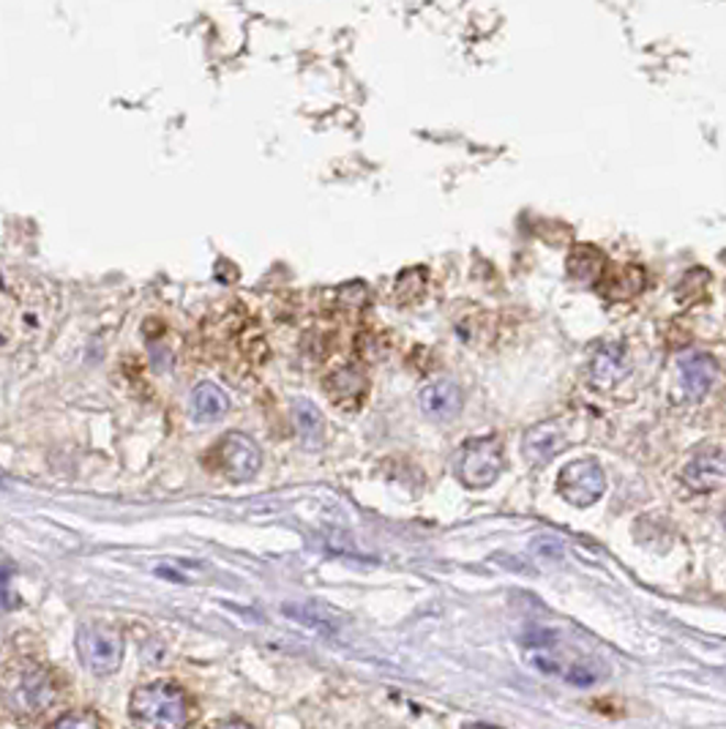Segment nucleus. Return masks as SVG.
<instances>
[{"instance_id":"obj_7","label":"nucleus","mask_w":726,"mask_h":729,"mask_svg":"<svg viewBox=\"0 0 726 729\" xmlns=\"http://www.w3.org/2000/svg\"><path fill=\"white\" fill-rule=\"evenodd\" d=\"M558 489L571 506L587 508L604 495L606 478L604 471L598 467V462L593 460H576L571 465H565L558 476Z\"/></svg>"},{"instance_id":"obj_9","label":"nucleus","mask_w":726,"mask_h":729,"mask_svg":"<svg viewBox=\"0 0 726 729\" xmlns=\"http://www.w3.org/2000/svg\"><path fill=\"white\" fill-rule=\"evenodd\" d=\"M322 391L339 410H359L369 394V380L359 366H342L326 377Z\"/></svg>"},{"instance_id":"obj_13","label":"nucleus","mask_w":726,"mask_h":729,"mask_svg":"<svg viewBox=\"0 0 726 729\" xmlns=\"http://www.w3.org/2000/svg\"><path fill=\"white\" fill-rule=\"evenodd\" d=\"M563 449V432L558 423H538L525 434V456L532 465H547Z\"/></svg>"},{"instance_id":"obj_11","label":"nucleus","mask_w":726,"mask_h":729,"mask_svg":"<svg viewBox=\"0 0 726 729\" xmlns=\"http://www.w3.org/2000/svg\"><path fill=\"white\" fill-rule=\"evenodd\" d=\"M418 402H421V410L427 412V416L448 421V418H453L459 410H462L464 394L457 380H435L424 388Z\"/></svg>"},{"instance_id":"obj_10","label":"nucleus","mask_w":726,"mask_h":729,"mask_svg":"<svg viewBox=\"0 0 726 729\" xmlns=\"http://www.w3.org/2000/svg\"><path fill=\"white\" fill-rule=\"evenodd\" d=\"M716 375L718 366L711 355L691 353L685 355V358H680V388H683V394L691 402L705 399V394L711 391L713 383H716Z\"/></svg>"},{"instance_id":"obj_4","label":"nucleus","mask_w":726,"mask_h":729,"mask_svg":"<svg viewBox=\"0 0 726 729\" xmlns=\"http://www.w3.org/2000/svg\"><path fill=\"white\" fill-rule=\"evenodd\" d=\"M77 655L88 672L96 677H107L121 670L123 664V637L121 631L107 623H85L77 631Z\"/></svg>"},{"instance_id":"obj_6","label":"nucleus","mask_w":726,"mask_h":729,"mask_svg":"<svg viewBox=\"0 0 726 729\" xmlns=\"http://www.w3.org/2000/svg\"><path fill=\"white\" fill-rule=\"evenodd\" d=\"M213 462L221 476L230 482H252L263 467V456H260L257 443L243 432H227L213 449Z\"/></svg>"},{"instance_id":"obj_20","label":"nucleus","mask_w":726,"mask_h":729,"mask_svg":"<svg viewBox=\"0 0 726 729\" xmlns=\"http://www.w3.org/2000/svg\"><path fill=\"white\" fill-rule=\"evenodd\" d=\"M339 301H342V307L348 309H361L363 303H366V287L363 285H348L339 290Z\"/></svg>"},{"instance_id":"obj_8","label":"nucleus","mask_w":726,"mask_h":729,"mask_svg":"<svg viewBox=\"0 0 726 729\" xmlns=\"http://www.w3.org/2000/svg\"><path fill=\"white\" fill-rule=\"evenodd\" d=\"M683 482L694 491H713L726 484V451L702 449L685 462Z\"/></svg>"},{"instance_id":"obj_15","label":"nucleus","mask_w":726,"mask_h":729,"mask_svg":"<svg viewBox=\"0 0 726 729\" xmlns=\"http://www.w3.org/2000/svg\"><path fill=\"white\" fill-rule=\"evenodd\" d=\"M628 369H631V361H628L626 350L620 344H606L593 358V383L601 388H609L617 380H623Z\"/></svg>"},{"instance_id":"obj_1","label":"nucleus","mask_w":726,"mask_h":729,"mask_svg":"<svg viewBox=\"0 0 726 729\" xmlns=\"http://www.w3.org/2000/svg\"><path fill=\"white\" fill-rule=\"evenodd\" d=\"M55 301L42 279L0 265V347L33 344L53 323Z\"/></svg>"},{"instance_id":"obj_16","label":"nucleus","mask_w":726,"mask_h":729,"mask_svg":"<svg viewBox=\"0 0 726 729\" xmlns=\"http://www.w3.org/2000/svg\"><path fill=\"white\" fill-rule=\"evenodd\" d=\"M227 410H230V397L213 383H202L191 394V416H195L197 423L217 421Z\"/></svg>"},{"instance_id":"obj_2","label":"nucleus","mask_w":726,"mask_h":729,"mask_svg":"<svg viewBox=\"0 0 726 729\" xmlns=\"http://www.w3.org/2000/svg\"><path fill=\"white\" fill-rule=\"evenodd\" d=\"M64 697V683L50 666L36 661H16L0 683V699L16 719H42Z\"/></svg>"},{"instance_id":"obj_17","label":"nucleus","mask_w":726,"mask_h":729,"mask_svg":"<svg viewBox=\"0 0 726 729\" xmlns=\"http://www.w3.org/2000/svg\"><path fill=\"white\" fill-rule=\"evenodd\" d=\"M606 268V257L595 246H574L569 254V274L580 281L598 279Z\"/></svg>"},{"instance_id":"obj_19","label":"nucleus","mask_w":726,"mask_h":729,"mask_svg":"<svg viewBox=\"0 0 726 729\" xmlns=\"http://www.w3.org/2000/svg\"><path fill=\"white\" fill-rule=\"evenodd\" d=\"M53 725L66 727V729H88V727H105V719L96 716L94 710H69V714L58 716Z\"/></svg>"},{"instance_id":"obj_12","label":"nucleus","mask_w":726,"mask_h":729,"mask_svg":"<svg viewBox=\"0 0 726 729\" xmlns=\"http://www.w3.org/2000/svg\"><path fill=\"white\" fill-rule=\"evenodd\" d=\"M598 290L612 301H628L645 290V270L637 265H623V268L604 270L598 276Z\"/></svg>"},{"instance_id":"obj_3","label":"nucleus","mask_w":726,"mask_h":729,"mask_svg":"<svg viewBox=\"0 0 726 729\" xmlns=\"http://www.w3.org/2000/svg\"><path fill=\"white\" fill-rule=\"evenodd\" d=\"M129 714L140 727L180 729L189 727L195 719V703L178 683L156 681L134 688L129 699Z\"/></svg>"},{"instance_id":"obj_18","label":"nucleus","mask_w":726,"mask_h":729,"mask_svg":"<svg viewBox=\"0 0 726 729\" xmlns=\"http://www.w3.org/2000/svg\"><path fill=\"white\" fill-rule=\"evenodd\" d=\"M424 290H427L424 268H410L396 279V301L399 303H416L418 298H424Z\"/></svg>"},{"instance_id":"obj_5","label":"nucleus","mask_w":726,"mask_h":729,"mask_svg":"<svg viewBox=\"0 0 726 729\" xmlns=\"http://www.w3.org/2000/svg\"><path fill=\"white\" fill-rule=\"evenodd\" d=\"M503 473V445L497 440H473L457 456V478L468 489H486Z\"/></svg>"},{"instance_id":"obj_21","label":"nucleus","mask_w":726,"mask_h":729,"mask_svg":"<svg viewBox=\"0 0 726 729\" xmlns=\"http://www.w3.org/2000/svg\"><path fill=\"white\" fill-rule=\"evenodd\" d=\"M724 522H726V519H724Z\"/></svg>"},{"instance_id":"obj_14","label":"nucleus","mask_w":726,"mask_h":729,"mask_svg":"<svg viewBox=\"0 0 726 729\" xmlns=\"http://www.w3.org/2000/svg\"><path fill=\"white\" fill-rule=\"evenodd\" d=\"M293 423L306 449H320L322 440H326V418L317 410V405H311L309 399H295Z\"/></svg>"}]
</instances>
